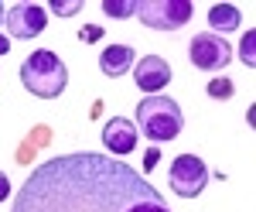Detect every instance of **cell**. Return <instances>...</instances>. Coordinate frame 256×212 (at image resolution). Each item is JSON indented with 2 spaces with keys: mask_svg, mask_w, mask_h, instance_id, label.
<instances>
[{
  "mask_svg": "<svg viewBox=\"0 0 256 212\" xmlns=\"http://www.w3.org/2000/svg\"><path fill=\"white\" fill-rule=\"evenodd\" d=\"M10 212H171V205L130 164L79 151L41 161Z\"/></svg>",
  "mask_w": 256,
  "mask_h": 212,
  "instance_id": "6da1fadb",
  "label": "cell"
},
{
  "mask_svg": "<svg viewBox=\"0 0 256 212\" xmlns=\"http://www.w3.org/2000/svg\"><path fill=\"white\" fill-rule=\"evenodd\" d=\"M20 82H24V89H28L31 96L55 99V96H62L65 86H68V69H65V62H62L52 48H38V52H31V55L24 58V65H20Z\"/></svg>",
  "mask_w": 256,
  "mask_h": 212,
  "instance_id": "7a4b0ae2",
  "label": "cell"
},
{
  "mask_svg": "<svg viewBox=\"0 0 256 212\" xmlns=\"http://www.w3.org/2000/svg\"><path fill=\"white\" fill-rule=\"evenodd\" d=\"M184 127L181 106L168 96H144L137 103V130L154 144H168L174 140Z\"/></svg>",
  "mask_w": 256,
  "mask_h": 212,
  "instance_id": "3957f363",
  "label": "cell"
},
{
  "mask_svg": "<svg viewBox=\"0 0 256 212\" xmlns=\"http://www.w3.org/2000/svg\"><path fill=\"white\" fill-rule=\"evenodd\" d=\"M195 14V7L188 0H140L137 18L150 31H181Z\"/></svg>",
  "mask_w": 256,
  "mask_h": 212,
  "instance_id": "277c9868",
  "label": "cell"
},
{
  "mask_svg": "<svg viewBox=\"0 0 256 212\" xmlns=\"http://www.w3.org/2000/svg\"><path fill=\"white\" fill-rule=\"evenodd\" d=\"M188 58H192V65L202 69V72H222L232 62V48H229L226 38H218L212 31H202L188 45Z\"/></svg>",
  "mask_w": 256,
  "mask_h": 212,
  "instance_id": "5b68a950",
  "label": "cell"
},
{
  "mask_svg": "<svg viewBox=\"0 0 256 212\" xmlns=\"http://www.w3.org/2000/svg\"><path fill=\"white\" fill-rule=\"evenodd\" d=\"M208 185V168L195 154H178L171 164V188L178 198H195Z\"/></svg>",
  "mask_w": 256,
  "mask_h": 212,
  "instance_id": "8992f818",
  "label": "cell"
},
{
  "mask_svg": "<svg viewBox=\"0 0 256 212\" xmlns=\"http://www.w3.org/2000/svg\"><path fill=\"white\" fill-rule=\"evenodd\" d=\"M4 24H7V38H18V41H28V38H38L48 24V14L41 4H10L4 11Z\"/></svg>",
  "mask_w": 256,
  "mask_h": 212,
  "instance_id": "52a82bcc",
  "label": "cell"
},
{
  "mask_svg": "<svg viewBox=\"0 0 256 212\" xmlns=\"http://www.w3.org/2000/svg\"><path fill=\"white\" fill-rule=\"evenodd\" d=\"M137 123L134 120H126V116H113L106 127H102V144H106V151L110 154H134L137 151Z\"/></svg>",
  "mask_w": 256,
  "mask_h": 212,
  "instance_id": "ba28073f",
  "label": "cell"
},
{
  "mask_svg": "<svg viewBox=\"0 0 256 212\" xmlns=\"http://www.w3.org/2000/svg\"><path fill=\"white\" fill-rule=\"evenodd\" d=\"M134 79H137V86L147 93V96H158V89H164V86L171 82V65H168L160 55H147V58L137 62Z\"/></svg>",
  "mask_w": 256,
  "mask_h": 212,
  "instance_id": "9c48e42d",
  "label": "cell"
},
{
  "mask_svg": "<svg viewBox=\"0 0 256 212\" xmlns=\"http://www.w3.org/2000/svg\"><path fill=\"white\" fill-rule=\"evenodd\" d=\"M99 69L110 79L126 76V72L134 69V48H130V45H110V48H102V52H99Z\"/></svg>",
  "mask_w": 256,
  "mask_h": 212,
  "instance_id": "30bf717a",
  "label": "cell"
},
{
  "mask_svg": "<svg viewBox=\"0 0 256 212\" xmlns=\"http://www.w3.org/2000/svg\"><path fill=\"white\" fill-rule=\"evenodd\" d=\"M239 24H242V14H239V7L232 4H216V7H208V28H212V35H226V31H236Z\"/></svg>",
  "mask_w": 256,
  "mask_h": 212,
  "instance_id": "8fae6325",
  "label": "cell"
},
{
  "mask_svg": "<svg viewBox=\"0 0 256 212\" xmlns=\"http://www.w3.org/2000/svg\"><path fill=\"white\" fill-rule=\"evenodd\" d=\"M102 14L106 18H137V0H102Z\"/></svg>",
  "mask_w": 256,
  "mask_h": 212,
  "instance_id": "7c38bea8",
  "label": "cell"
},
{
  "mask_svg": "<svg viewBox=\"0 0 256 212\" xmlns=\"http://www.w3.org/2000/svg\"><path fill=\"white\" fill-rule=\"evenodd\" d=\"M205 93L212 99H229L232 93H236V86H232V79H226V76H216V79H208V86H205Z\"/></svg>",
  "mask_w": 256,
  "mask_h": 212,
  "instance_id": "4fadbf2b",
  "label": "cell"
},
{
  "mask_svg": "<svg viewBox=\"0 0 256 212\" xmlns=\"http://www.w3.org/2000/svg\"><path fill=\"white\" fill-rule=\"evenodd\" d=\"M256 31H246V38H242V45H239V58H242V65L246 69H253L256 65Z\"/></svg>",
  "mask_w": 256,
  "mask_h": 212,
  "instance_id": "5bb4252c",
  "label": "cell"
},
{
  "mask_svg": "<svg viewBox=\"0 0 256 212\" xmlns=\"http://www.w3.org/2000/svg\"><path fill=\"white\" fill-rule=\"evenodd\" d=\"M34 134H38V137H34L31 144H24V147H20V154H18V157H20V164H28V157L34 154V147H41V144H48V127H38Z\"/></svg>",
  "mask_w": 256,
  "mask_h": 212,
  "instance_id": "9a60e30c",
  "label": "cell"
},
{
  "mask_svg": "<svg viewBox=\"0 0 256 212\" xmlns=\"http://www.w3.org/2000/svg\"><path fill=\"white\" fill-rule=\"evenodd\" d=\"M52 11H55V14H62V18L79 14V11H82V0H72V4H65V0H52Z\"/></svg>",
  "mask_w": 256,
  "mask_h": 212,
  "instance_id": "2e32d148",
  "label": "cell"
},
{
  "mask_svg": "<svg viewBox=\"0 0 256 212\" xmlns=\"http://www.w3.org/2000/svg\"><path fill=\"white\" fill-rule=\"evenodd\" d=\"M79 38L82 41H99L102 38V28H99V24H86V28L79 31Z\"/></svg>",
  "mask_w": 256,
  "mask_h": 212,
  "instance_id": "e0dca14e",
  "label": "cell"
},
{
  "mask_svg": "<svg viewBox=\"0 0 256 212\" xmlns=\"http://www.w3.org/2000/svg\"><path fill=\"white\" fill-rule=\"evenodd\" d=\"M158 161H160V151H158V147H150V151L144 154V171H154V168H158Z\"/></svg>",
  "mask_w": 256,
  "mask_h": 212,
  "instance_id": "ac0fdd59",
  "label": "cell"
},
{
  "mask_svg": "<svg viewBox=\"0 0 256 212\" xmlns=\"http://www.w3.org/2000/svg\"><path fill=\"white\" fill-rule=\"evenodd\" d=\"M7 195H10V181H7V174L0 171V202H4Z\"/></svg>",
  "mask_w": 256,
  "mask_h": 212,
  "instance_id": "d6986e66",
  "label": "cell"
},
{
  "mask_svg": "<svg viewBox=\"0 0 256 212\" xmlns=\"http://www.w3.org/2000/svg\"><path fill=\"white\" fill-rule=\"evenodd\" d=\"M7 52H10V38H7V35H0V58L7 55Z\"/></svg>",
  "mask_w": 256,
  "mask_h": 212,
  "instance_id": "ffe728a7",
  "label": "cell"
},
{
  "mask_svg": "<svg viewBox=\"0 0 256 212\" xmlns=\"http://www.w3.org/2000/svg\"><path fill=\"white\" fill-rule=\"evenodd\" d=\"M4 11H7V7H0V21H4Z\"/></svg>",
  "mask_w": 256,
  "mask_h": 212,
  "instance_id": "44dd1931",
  "label": "cell"
}]
</instances>
